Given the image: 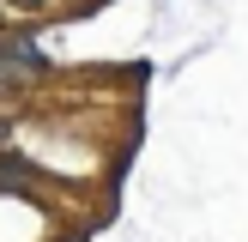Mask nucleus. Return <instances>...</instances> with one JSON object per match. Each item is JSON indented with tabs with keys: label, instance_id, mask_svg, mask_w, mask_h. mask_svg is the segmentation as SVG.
I'll return each instance as SVG.
<instances>
[{
	"label": "nucleus",
	"instance_id": "f257e3e1",
	"mask_svg": "<svg viewBox=\"0 0 248 242\" xmlns=\"http://www.w3.org/2000/svg\"><path fill=\"white\" fill-rule=\"evenodd\" d=\"M0 139H6V121H0Z\"/></svg>",
	"mask_w": 248,
	"mask_h": 242
}]
</instances>
